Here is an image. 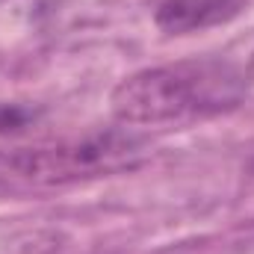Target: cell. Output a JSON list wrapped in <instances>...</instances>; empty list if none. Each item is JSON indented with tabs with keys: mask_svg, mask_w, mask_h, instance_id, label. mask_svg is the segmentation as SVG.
<instances>
[{
	"mask_svg": "<svg viewBox=\"0 0 254 254\" xmlns=\"http://www.w3.org/2000/svg\"><path fill=\"white\" fill-rule=\"evenodd\" d=\"M246 74L222 60H184L142 68L113 95V119L125 127H157L234 110L246 95Z\"/></svg>",
	"mask_w": 254,
	"mask_h": 254,
	"instance_id": "1",
	"label": "cell"
},
{
	"mask_svg": "<svg viewBox=\"0 0 254 254\" xmlns=\"http://www.w3.org/2000/svg\"><path fill=\"white\" fill-rule=\"evenodd\" d=\"M148 151V139L122 127L95 130L36 148H9L0 151V195L60 190L95 178H110L136 169Z\"/></svg>",
	"mask_w": 254,
	"mask_h": 254,
	"instance_id": "2",
	"label": "cell"
},
{
	"mask_svg": "<svg viewBox=\"0 0 254 254\" xmlns=\"http://www.w3.org/2000/svg\"><path fill=\"white\" fill-rule=\"evenodd\" d=\"M243 9L246 0H160L154 9V24L169 36H187L228 24Z\"/></svg>",
	"mask_w": 254,
	"mask_h": 254,
	"instance_id": "3",
	"label": "cell"
},
{
	"mask_svg": "<svg viewBox=\"0 0 254 254\" xmlns=\"http://www.w3.org/2000/svg\"><path fill=\"white\" fill-rule=\"evenodd\" d=\"M36 122V110L24 104H0V133H15Z\"/></svg>",
	"mask_w": 254,
	"mask_h": 254,
	"instance_id": "4",
	"label": "cell"
},
{
	"mask_svg": "<svg viewBox=\"0 0 254 254\" xmlns=\"http://www.w3.org/2000/svg\"><path fill=\"white\" fill-rule=\"evenodd\" d=\"M246 80L254 83V51H252V57H249V65H246Z\"/></svg>",
	"mask_w": 254,
	"mask_h": 254,
	"instance_id": "5",
	"label": "cell"
}]
</instances>
